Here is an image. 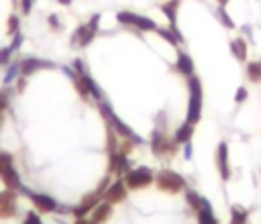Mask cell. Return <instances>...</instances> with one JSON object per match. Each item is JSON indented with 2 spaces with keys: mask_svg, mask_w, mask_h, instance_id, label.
Returning a JSON list of instances; mask_svg holds the SVG:
<instances>
[{
  "mask_svg": "<svg viewBox=\"0 0 261 224\" xmlns=\"http://www.w3.org/2000/svg\"><path fill=\"white\" fill-rule=\"evenodd\" d=\"M2 124H4V110H0V128H2Z\"/></svg>",
  "mask_w": 261,
  "mask_h": 224,
  "instance_id": "40",
  "label": "cell"
},
{
  "mask_svg": "<svg viewBox=\"0 0 261 224\" xmlns=\"http://www.w3.org/2000/svg\"><path fill=\"white\" fill-rule=\"evenodd\" d=\"M49 22H51V29H59V18H57L55 14L49 16Z\"/></svg>",
  "mask_w": 261,
  "mask_h": 224,
  "instance_id": "36",
  "label": "cell"
},
{
  "mask_svg": "<svg viewBox=\"0 0 261 224\" xmlns=\"http://www.w3.org/2000/svg\"><path fill=\"white\" fill-rule=\"evenodd\" d=\"M230 51H232V55H234L237 59H241V61L247 59V45H245L243 39H232V41H230Z\"/></svg>",
  "mask_w": 261,
  "mask_h": 224,
  "instance_id": "19",
  "label": "cell"
},
{
  "mask_svg": "<svg viewBox=\"0 0 261 224\" xmlns=\"http://www.w3.org/2000/svg\"><path fill=\"white\" fill-rule=\"evenodd\" d=\"M22 224H43V222H41V218H39V216H37L35 212H29V214L24 216Z\"/></svg>",
  "mask_w": 261,
  "mask_h": 224,
  "instance_id": "32",
  "label": "cell"
},
{
  "mask_svg": "<svg viewBox=\"0 0 261 224\" xmlns=\"http://www.w3.org/2000/svg\"><path fill=\"white\" fill-rule=\"evenodd\" d=\"M247 210L241 206H232L230 208V224H247Z\"/></svg>",
  "mask_w": 261,
  "mask_h": 224,
  "instance_id": "23",
  "label": "cell"
},
{
  "mask_svg": "<svg viewBox=\"0 0 261 224\" xmlns=\"http://www.w3.org/2000/svg\"><path fill=\"white\" fill-rule=\"evenodd\" d=\"M157 183H159L161 189H167V191H179V189L186 187V179H184L179 173L169 171V169L159 171V175H157Z\"/></svg>",
  "mask_w": 261,
  "mask_h": 224,
  "instance_id": "4",
  "label": "cell"
},
{
  "mask_svg": "<svg viewBox=\"0 0 261 224\" xmlns=\"http://www.w3.org/2000/svg\"><path fill=\"white\" fill-rule=\"evenodd\" d=\"M216 16L222 20V24H224V26H228V29H232V26H234V24H232V18H230V16L224 12V8H222V6L216 10Z\"/></svg>",
  "mask_w": 261,
  "mask_h": 224,
  "instance_id": "27",
  "label": "cell"
},
{
  "mask_svg": "<svg viewBox=\"0 0 261 224\" xmlns=\"http://www.w3.org/2000/svg\"><path fill=\"white\" fill-rule=\"evenodd\" d=\"M18 67H20V75L29 77V75L37 73L39 69H53L55 65L51 61H45V59H39V57H24L18 63Z\"/></svg>",
  "mask_w": 261,
  "mask_h": 224,
  "instance_id": "7",
  "label": "cell"
},
{
  "mask_svg": "<svg viewBox=\"0 0 261 224\" xmlns=\"http://www.w3.org/2000/svg\"><path fill=\"white\" fill-rule=\"evenodd\" d=\"M198 224H218L216 222V216H214V212L210 208V204L198 210Z\"/></svg>",
  "mask_w": 261,
  "mask_h": 224,
  "instance_id": "21",
  "label": "cell"
},
{
  "mask_svg": "<svg viewBox=\"0 0 261 224\" xmlns=\"http://www.w3.org/2000/svg\"><path fill=\"white\" fill-rule=\"evenodd\" d=\"M192 134H194V124L192 122H184L177 130H175V143H190V138H192Z\"/></svg>",
  "mask_w": 261,
  "mask_h": 224,
  "instance_id": "18",
  "label": "cell"
},
{
  "mask_svg": "<svg viewBox=\"0 0 261 224\" xmlns=\"http://www.w3.org/2000/svg\"><path fill=\"white\" fill-rule=\"evenodd\" d=\"M18 73H20V67H18V65H10V69H8L6 75H4V83H12V79H14Z\"/></svg>",
  "mask_w": 261,
  "mask_h": 224,
  "instance_id": "29",
  "label": "cell"
},
{
  "mask_svg": "<svg viewBox=\"0 0 261 224\" xmlns=\"http://www.w3.org/2000/svg\"><path fill=\"white\" fill-rule=\"evenodd\" d=\"M110 212H112L110 202H100V204H98V206L92 210V222H96V224L104 222V220L110 216Z\"/></svg>",
  "mask_w": 261,
  "mask_h": 224,
  "instance_id": "17",
  "label": "cell"
},
{
  "mask_svg": "<svg viewBox=\"0 0 261 224\" xmlns=\"http://www.w3.org/2000/svg\"><path fill=\"white\" fill-rule=\"evenodd\" d=\"M216 2H218V6H224V4L228 2V0H216Z\"/></svg>",
  "mask_w": 261,
  "mask_h": 224,
  "instance_id": "42",
  "label": "cell"
},
{
  "mask_svg": "<svg viewBox=\"0 0 261 224\" xmlns=\"http://www.w3.org/2000/svg\"><path fill=\"white\" fill-rule=\"evenodd\" d=\"M247 73H249V79L251 81H261V61H251L247 65Z\"/></svg>",
  "mask_w": 261,
  "mask_h": 224,
  "instance_id": "25",
  "label": "cell"
},
{
  "mask_svg": "<svg viewBox=\"0 0 261 224\" xmlns=\"http://www.w3.org/2000/svg\"><path fill=\"white\" fill-rule=\"evenodd\" d=\"M202 112V83L192 77L190 79V108H188V122L196 124Z\"/></svg>",
  "mask_w": 261,
  "mask_h": 224,
  "instance_id": "1",
  "label": "cell"
},
{
  "mask_svg": "<svg viewBox=\"0 0 261 224\" xmlns=\"http://www.w3.org/2000/svg\"><path fill=\"white\" fill-rule=\"evenodd\" d=\"M16 214V191L4 189L0 191V218H12Z\"/></svg>",
  "mask_w": 261,
  "mask_h": 224,
  "instance_id": "10",
  "label": "cell"
},
{
  "mask_svg": "<svg viewBox=\"0 0 261 224\" xmlns=\"http://www.w3.org/2000/svg\"><path fill=\"white\" fill-rule=\"evenodd\" d=\"M155 31H157V33H159L163 39H167L171 45H175V43H177V37L173 35V31H167V29H155Z\"/></svg>",
  "mask_w": 261,
  "mask_h": 224,
  "instance_id": "30",
  "label": "cell"
},
{
  "mask_svg": "<svg viewBox=\"0 0 261 224\" xmlns=\"http://www.w3.org/2000/svg\"><path fill=\"white\" fill-rule=\"evenodd\" d=\"M151 179H153L151 171H149L147 167H139V169H130V171L126 173L124 183H126L130 189H141V187L149 185V183H151Z\"/></svg>",
  "mask_w": 261,
  "mask_h": 224,
  "instance_id": "6",
  "label": "cell"
},
{
  "mask_svg": "<svg viewBox=\"0 0 261 224\" xmlns=\"http://www.w3.org/2000/svg\"><path fill=\"white\" fill-rule=\"evenodd\" d=\"M27 86V81H24V75H20V79H18V83H16V88H18V92H22V88Z\"/></svg>",
  "mask_w": 261,
  "mask_h": 224,
  "instance_id": "38",
  "label": "cell"
},
{
  "mask_svg": "<svg viewBox=\"0 0 261 224\" xmlns=\"http://www.w3.org/2000/svg\"><path fill=\"white\" fill-rule=\"evenodd\" d=\"M124 185H126V183H122V181H116V183H112V185L106 189V193H104L106 202H110V204L122 202V200L126 198V187H124Z\"/></svg>",
  "mask_w": 261,
  "mask_h": 224,
  "instance_id": "15",
  "label": "cell"
},
{
  "mask_svg": "<svg viewBox=\"0 0 261 224\" xmlns=\"http://www.w3.org/2000/svg\"><path fill=\"white\" fill-rule=\"evenodd\" d=\"M184 155H186V159L192 157V145H190V143H186V147H184Z\"/></svg>",
  "mask_w": 261,
  "mask_h": 224,
  "instance_id": "37",
  "label": "cell"
},
{
  "mask_svg": "<svg viewBox=\"0 0 261 224\" xmlns=\"http://www.w3.org/2000/svg\"><path fill=\"white\" fill-rule=\"evenodd\" d=\"M110 169L114 173H124V171H130V163L126 159L124 153H112L110 155Z\"/></svg>",
  "mask_w": 261,
  "mask_h": 224,
  "instance_id": "16",
  "label": "cell"
},
{
  "mask_svg": "<svg viewBox=\"0 0 261 224\" xmlns=\"http://www.w3.org/2000/svg\"><path fill=\"white\" fill-rule=\"evenodd\" d=\"M20 45H22V35H20V33L12 35V43H10V49H12V51H16V49H20Z\"/></svg>",
  "mask_w": 261,
  "mask_h": 224,
  "instance_id": "33",
  "label": "cell"
},
{
  "mask_svg": "<svg viewBox=\"0 0 261 224\" xmlns=\"http://www.w3.org/2000/svg\"><path fill=\"white\" fill-rule=\"evenodd\" d=\"M151 149H153V153H155V155L163 157V155H171V153L175 151V145H173V143H169V141H167L159 130H153Z\"/></svg>",
  "mask_w": 261,
  "mask_h": 224,
  "instance_id": "12",
  "label": "cell"
},
{
  "mask_svg": "<svg viewBox=\"0 0 261 224\" xmlns=\"http://www.w3.org/2000/svg\"><path fill=\"white\" fill-rule=\"evenodd\" d=\"M98 22H100V16H98V14H94V16H92V20H90L88 24L77 26V29H75V33L71 35V47H86V45L94 39L96 29H98Z\"/></svg>",
  "mask_w": 261,
  "mask_h": 224,
  "instance_id": "3",
  "label": "cell"
},
{
  "mask_svg": "<svg viewBox=\"0 0 261 224\" xmlns=\"http://www.w3.org/2000/svg\"><path fill=\"white\" fill-rule=\"evenodd\" d=\"M216 167H218L222 179H228L230 167H228V147H226V143H220L218 149H216Z\"/></svg>",
  "mask_w": 261,
  "mask_h": 224,
  "instance_id": "14",
  "label": "cell"
},
{
  "mask_svg": "<svg viewBox=\"0 0 261 224\" xmlns=\"http://www.w3.org/2000/svg\"><path fill=\"white\" fill-rule=\"evenodd\" d=\"M102 193L104 191H100V189H96V191H92V193H88V195H84L82 198V202L71 210L73 214H75V218H84L90 210H94L98 204H100V200H102Z\"/></svg>",
  "mask_w": 261,
  "mask_h": 224,
  "instance_id": "9",
  "label": "cell"
},
{
  "mask_svg": "<svg viewBox=\"0 0 261 224\" xmlns=\"http://www.w3.org/2000/svg\"><path fill=\"white\" fill-rule=\"evenodd\" d=\"M22 189V187H20ZM29 198H31V202L35 204V208L37 210H41V212H55L57 210V202L51 198V195H45V193H35V191H27V189H22Z\"/></svg>",
  "mask_w": 261,
  "mask_h": 224,
  "instance_id": "11",
  "label": "cell"
},
{
  "mask_svg": "<svg viewBox=\"0 0 261 224\" xmlns=\"http://www.w3.org/2000/svg\"><path fill=\"white\" fill-rule=\"evenodd\" d=\"M116 18H118V22L128 24V26H137V29H141V31H155V29H157L151 18L139 16V14H135V12H126V10H124V12H118Z\"/></svg>",
  "mask_w": 261,
  "mask_h": 224,
  "instance_id": "5",
  "label": "cell"
},
{
  "mask_svg": "<svg viewBox=\"0 0 261 224\" xmlns=\"http://www.w3.org/2000/svg\"><path fill=\"white\" fill-rule=\"evenodd\" d=\"M73 81H75V88H77V92L82 94V96H94L96 100H100L102 98V92L98 90V86L92 81V77L88 75V73H75V77H73Z\"/></svg>",
  "mask_w": 261,
  "mask_h": 224,
  "instance_id": "8",
  "label": "cell"
},
{
  "mask_svg": "<svg viewBox=\"0 0 261 224\" xmlns=\"http://www.w3.org/2000/svg\"><path fill=\"white\" fill-rule=\"evenodd\" d=\"M75 224H96V222H90V220H84V218H77Z\"/></svg>",
  "mask_w": 261,
  "mask_h": 224,
  "instance_id": "39",
  "label": "cell"
},
{
  "mask_svg": "<svg viewBox=\"0 0 261 224\" xmlns=\"http://www.w3.org/2000/svg\"><path fill=\"white\" fill-rule=\"evenodd\" d=\"M57 2H59V4H65V6H67V4H71L73 0H57Z\"/></svg>",
  "mask_w": 261,
  "mask_h": 224,
  "instance_id": "41",
  "label": "cell"
},
{
  "mask_svg": "<svg viewBox=\"0 0 261 224\" xmlns=\"http://www.w3.org/2000/svg\"><path fill=\"white\" fill-rule=\"evenodd\" d=\"M186 200H188V204H190L194 210H200V208L208 206V202H206L204 198H200L196 191H188V193H186Z\"/></svg>",
  "mask_w": 261,
  "mask_h": 224,
  "instance_id": "24",
  "label": "cell"
},
{
  "mask_svg": "<svg viewBox=\"0 0 261 224\" xmlns=\"http://www.w3.org/2000/svg\"><path fill=\"white\" fill-rule=\"evenodd\" d=\"M8 165H12V155L6 151H0V171L6 169Z\"/></svg>",
  "mask_w": 261,
  "mask_h": 224,
  "instance_id": "31",
  "label": "cell"
},
{
  "mask_svg": "<svg viewBox=\"0 0 261 224\" xmlns=\"http://www.w3.org/2000/svg\"><path fill=\"white\" fill-rule=\"evenodd\" d=\"M18 26H20V18L16 14H10L8 16V26H6L8 35H16L18 33Z\"/></svg>",
  "mask_w": 261,
  "mask_h": 224,
  "instance_id": "26",
  "label": "cell"
},
{
  "mask_svg": "<svg viewBox=\"0 0 261 224\" xmlns=\"http://www.w3.org/2000/svg\"><path fill=\"white\" fill-rule=\"evenodd\" d=\"M177 8H179V0H169V2H165V4L161 6V10H163V14L167 16V20H169L171 24H175V16H177Z\"/></svg>",
  "mask_w": 261,
  "mask_h": 224,
  "instance_id": "20",
  "label": "cell"
},
{
  "mask_svg": "<svg viewBox=\"0 0 261 224\" xmlns=\"http://www.w3.org/2000/svg\"><path fill=\"white\" fill-rule=\"evenodd\" d=\"M0 179H2V183H4V187L6 189H20L22 187V183H20V175H18V171L14 169V165H8L6 169H2L0 171Z\"/></svg>",
  "mask_w": 261,
  "mask_h": 224,
  "instance_id": "13",
  "label": "cell"
},
{
  "mask_svg": "<svg viewBox=\"0 0 261 224\" xmlns=\"http://www.w3.org/2000/svg\"><path fill=\"white\" fill-rule=\"evenodd\" d=\"M10 55H12V49L10 47H2L0 49V67H4V65L10 63Z\"/></svg>",
  "mask_w": 261,
  "mask_h": 224,
  "instance_id": "28",
  "label": "cell"
},
{
  "mask_svg": "<svg viewBox=\"0 0 261 224\" xmlns=\"http://www.w3.org/2000/svg\"><path fill=\"white\" fill-rule=\"evenodd\" d=\"M100 112L108 118L110 126H112L120 136H126V138H128V141H133L135 145H139V143H141V138H139V136H137V134H135V132H133V130H130V128H128V126H126V124H124V122H122V120H120L112 110H110V104H108V102H102V104H100Z\"/></svg>",
  "mask_w": 261,
  "mask_h": 224,
  "instance_id": "2",
  "label": "cell"
},
{
  "mask_svg": "<svg viewBox=\"0 0 261 224\" xmlns=\"http://www.w3.org/2000/svg\"><path fill=\"white\" fill-rule=\"evenodd\" d=\"M245 98H247V90H245V88H239L237 94H234V100H237V102H243Z\"/></svg>",
  "mask_w": 261,
  "mask_h": 224,
  "instance_id": "35",
  "label": "cell"
},
{
  "mask_svg": "<svg viewBox=\"0 0 261 224\" xmlns=\"http://www.w3.org/2000/svg\"><path fill=\"white\" fill-rule=\"evenodd\" d=\"M33 6H35V0H20V10L24 14H29L33 10Z\"/></svg>",
  "mask_w": 261,
  "mask_h": 224,
  "instance_id": "34",
  "label": "cell"
},
{
  "mask_svg": "<svg viewBox=\"0 0 261 224\" xmlns=\"http://www.w3.org/2000/svg\"><path fill=\"white\" fill-rule=\"evenodd\" d=\"M177 69H179V73H184V75H192L194 73V61H192V57H188V55H179L177 57Z\"/></svg>",
  "mask_w": 261,
  "mask_h": 224,
  "instance_id": "22",
  "label": "cell"
}]
</instances>
